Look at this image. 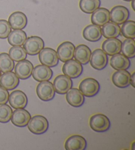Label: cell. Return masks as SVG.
I'll return each mask as SVG.
<instances>
[{"label": "cell", "mask_w": 135, "mask_h": 150, "mask_svg": "<svg viewBox=\"0 0 135 150\" xmlns=\"http://www.w3.org/2000/svg\"><path fill=\"white\" fill-rule=\"evenodd\" d=\"M102 34L106 38H117L121 35V28L119 25L108 22L102 26Z\"/></svg>", "instance_id": "26"}, {"label": "cell", "mask_w": 135, "mask_h": 150, "mask_svg": "<svg viewBox=\"0 0 135 150\" xmlns=\"http://www.w3.org/2000/svg\"><path fill=\"white\" fill-rule=\"evenodd\" d=\"M14 61L11 58L8 54H0V71L4 73L11 71L14 69Z\"/></svg>", "instance_id": "29"}, {"label": "cell", "mask_w": 135, "mask_h": 150, "mask_svg": "<svg viewBox=\"0 0 135 150\" xmlns=\"http://www.w3.org/2000/svg\"><path fill=\"white\" fill-rule=\"evenodd\" d=\"M32 75L36 81L41 82L49 81L53 76V71L50 67L45 65H38L33 69Z\"/></svg>", "instance_id": "19"}, {"label": "cell", "mask_w": 135, "mask_h": 150, "mask_svg": "<svg viewBox=\"0 0 135 150\" xmlns=\"http://www.w3.org/2000/svg\"><path fill=\"white\" fill-rule=\"evenodd\" d=\"M91 21L92 24L100 26L104 25L110 21V13L105 8H98L92 13Z\"/></svg>", "instance_id": "23"}, {"label": "cell", "mask_w": 135, "mask_h": 150, "mask_svg": "<svg viewBox=\"0 0 135 150\" xmlns=\"http://www.w3.org/2000/svg\"><path fill=\"white\" fill-rule=\"evenodd\" d=\"M66 99L69 104L73 107H80L84 105V96L79 89L73 88L66 93Z\"/></svg>", "instance_id": "21"}, {"label": "cell", "mask_w": 135, "mask_h": 150, "mask_svg": "<svg viewBox=\"0 0 135 150\" xmlns=\"http://www.w3.org/2000/svg\"><path fill=\"white\" fill-rule=\"evenodd\" d=\"M134 77L135 73H133L131 76V81H130V84H131L133 87H134Z\"/></svg>", "instance_id": "36"}, {"label": "cell", "mask_w": 135, "mask_h": 150, "mask_svg": "<svg viewBox=\"0 0 135 150\" xmlns=\"http://www.w3.org/2000/svg\"><path fill=\"white\" fill-rule=\"evenodd\" d=\"M31 118L28 111L24 108H18L13 112L11 120L12 123L17 127H25Z\"/></svg>", "instance_id": "12"}, {"label": "cell", "mask_w": 135, "mask_h": 150, "mask_svg": "<svg viewBox=\"0 0 135 150\" xmlns=\"http://www.w3.org/2000/svg\"><path fill=\"white\" fill-rule=\"evenodd\" d=\"M27 125L28 130L36 135L46 133L49 128L47 118L41 115H36L31 118Z\"/></svg>", "instance_id": "1"}, {"label": "cell", "mask_w": 135, "mask_h": 150, "mask_svg": "<svg viewBox=\"0 0 135 150\" xmlns=\"http://www.w3.org/2000/svg\"><path fill=\"white\" fill-rule=\"evenodd\" d=\"M53 87L57 93L66 94L72 87V79L65 75H59L53 81Z\"/></svg>", "instance_id": "11"}, {"label": "cell", "mask_w": 135, "mask_h": 150, "mask_svg": "<svg viewBox=\"0 0 135 150\" xmlns=\"http://www.w3.org/2000/svg\"><path fill=\"white\" fill-rule=\"evenodd\" d=\"M33 69L32 64L25 59L17 63L15 68V73L19 79H27L32 75Z\"/></svg>", "instance_id": "13"}, {"label": "cell", "mask_w": 135, "mask_h": 150, "mask_svg": "<svg viewBox=\"0 0 135 150\" xmlns=\"http://www.w3.org/2000/svg\"><path fill=\"white\" fill-rule=\"evenodd\" d=\"M110 65L115 70H127L130 68L131 62L127 57L119 53L111 57Z\"/></svg>", "instance_id": "24"}, {"label": "cell", "mask_w": 135, "mask_h": 150, "mask_svg": "<svg viewBox=\"0 0 135 150\" xmlns=\"http://www.w3.org/2000/svg\"><path fill=\"white\" fill-rule=\"evenodd\" d=\"M82 36L84 39L90 42H97L102 38V29L100 26L94 24L88 25L83 30Z\"/></svg>", "instance_id": "18"}, {"label": "cell", "mask_w": 135, "mask_h": 150, "mask_svg": "<svg viewBox=\"0 0 135 150\" xmlns=\"http://www.w3.org/2000/svg\"><path fill=\"white\" fill-rule=\"evenodd\" d=\"M100 0H80L79 7L85 13L92 14L100 7Z\"/></svg>", "instance_id": "28"}, {"label": "cell", "mask_w": 135, "mask_h": 150, "mask_svg": "<svg viewBox=\"0 0 135 150\" xmlns=\"http://www.w3.org/2000/svg\"><path fill=\"white\" fill-rule=\"evenodd\" d=\"M19 84V78L12 71L4 73L0 77V86L11 91L17 87Z\"/></svg>", "instance_id": "15"}, {"label": "cell", "mask_w": 135, "mask_h": 150, "mask_svg": "<svg viewBox=\"0 0 135 150\" xmlns=\"http://www.w3.org/2000/svg\"><path fill=\"white\" fill-rule=\"evenodd\" d=\"M9 93L5 88L0 86V105L6 104L9 100Z\"/></svg>", "instance_id": "35"}, {"label": "cell", "mask_w": 135, "mask_h": 150, "mask_svg": "<svg viewBox=\"0 0 135 150\" xmlns=\"http://www.w3.org/2000/svg\"><path fill=\"white\" fill-rule=\"evenodd\" d=\"M8 22L13 30H22L27 25V17L24 13L16 11L10 15Z\"/></svg>", "instance_id": "17"}, {"label": "cell", "mask_w": 135, "mask_h": 150, "mask_svg": "<svg viewBox=\"0 0 135 150\" xmlns=\"http://www.w3.org/2000/svg\"><path fill=\"white\" fill-rule=\"evenodd\" d=\"M11 32V27L6 20H0V38L5 39Z\"/></svg>", "instance_id": "34"}, {"label": "cell", "mask_w": 135, "mask_h": 150, "mask_svg": "<svg viewBox=\"0 0 135 150\" xmlns=\"http://www.w3.org/2000/svg\"><path fill=\"white\" fill-rule=\"evenodd\" d=\"M110 20L117 25H122L129 19L130 13L129 9L124 6H117L111 10Z\"/></svg>", "instance_id": "10"}, {"label": "cell", "mask_w": 135, "mask_h": 150, "mask_svg": "<svg viewBox=\"0 0 135 150\" xmlns=\"http://www.w3.org/2000/svg\"><path fill=\"white\" fill-rule=\"evenodd\" d=\"M8 101L15 109L25 108L28 104V98L24 92L17 90L10 94Z\"/></svg>", "instance_id": "14"}, {"label": "cell", "mask_w": 135, "mask_h": 150, "mask_svg": "<svg viewBox=\"0 0 135 150\" xmlns=\"http://www.w3.org/2000/svg\"><path fill=\"white\" fill-rule=\"evenodd\" d=\"M122 42L117 38H108L102 44V50L108 56H112L121 51Z\"/></svg>", "instance_id": "16"}, {"label": "cell", "mask_w": 135, "mask_h": 150, "mask_svg": "<svg viewBox=\"0 0 135 150\" xmlns=\"http://www.w3.org/2000/svg\"><path fill=\"white\" fill-rule=\"evenodd\" d=\"M62 70L65 76L71 79H76L82 75L83 68L81 64L72 59L65 62Z\"/></svg>", "instance_id": "8"}, {"label": "cell", "mask_w": 135, "mask_h": 150, "mask_svg": "<svg viewBox=\"0 0 135 150\" xmlns=\"http://www.w3.org/2000/svg\"><path fill=\"white\" fill-rule=\"evenodd\" d=\"M131 75L126 70H117L112 75V81L116 87L126 88L130 85Z\"/></svg>", "instance_id": "22"}, {"label": "cell", "mask_w": 135, "mask_h": 150, "mask_svg": "<svg viewBox=\"0 0 135 150\" xmlns=\"http://www.w3.org/2000/svg\"><path fill=\"white\" fill-rule=\"evenodd\" d=\"M121 33L127 38H135V22L134 21H127L122 24Z\"/></svg>", "instance_id": "32"}, {"label": "cell", "mask_w": 135, "mask_h": 150, "mask_svg": "<svg viewBox=\"0 0 135 150\" xmlns=\"http://www.w3.org/2000/svg\"><path fill=\"white\" fill-rule=\"evenodd\" d=\"M9 55L13 60L14 62H17L25 59L27 57V54L24 48L19 46H13L12 48H10Z\"/></svg>", "instance_id": "31"}, {"label": "cell", "mask_w": 135, "mask_h": 150, "mask_svg": "<svg viewBox=\"0 0 135 150\" xmlns=\"http://www.w3.org/2000/svg\"><path fill=\"white\" fill-rule=\"evenodd\" d=\"M39 59L40 62L46 66L53 68L58 65L59 58L56 50L50 48H43L39 53Z\"/></svg>", "instance_id": "6"}, {"label": "cell", "mask_w": 135, "mask_h": 150, "mask_svg": "<svg viewBox=\"0 0 135 150\" xmlns=\"http://www.w3.org/2000/svg\"><path fill=\"white\" fill-rule=\"evenodd\" d=\"M38 97L44 101L52 100L56 95V91L53 84L49 81H41L36 87Z\"/></svg>", "instance_id": "5"}, {"label": "cell", "mask_w": 135, "mask_h": 150, "mask_svg": "<svg viewBox=\"0 0 135 150\" xmlns=\"http://www.w3.org/2000/svg\"><path fill=\"white\" fill-rule=\"evenodd\" d=\"M23 48L28 55L35 56L44 48V42L40 37L33 36L27 38L23 45Z\"/></svg>", "instance_id": "4"}, {"label": "cell", "mask_w": 135, "mask_h": 150, "mask_svg": "<svg viewBox=\"0 0 135 150\" xmlns=\"http://www.w3.org/2000/svg\"><path fill=\"white\" fill-rule=\"evenodd\" d=\"M8 42L13 46H21L27 40L26 33L22 30H14L8 36Z\"/></svg>", "instance_id": "27"}, {"label": "cell", "mask_w": 135, "mask_h": 150, "mask_svg": "<svg viewBox=\"0 0 135 150\" xmlns=\"http://www.w3.org/2000/svg\"><path fill=\"white\" fill-rule=\"evenodd\" d=\"M92 52L88 46L84 45H80L75 48L74 57L77 62L82 65H86L90 62Z\"/></svg>", "instance_id": "25"}, {"label": "cell", "mask_w": 135, "mask_h": 150, "mask_svg": "<svg viewBox=\"0 0 135 150\" xmlns=\"http://www.w3.org/2000/svg\"><path fill=\"white\" fill-rule=\"evenodd\" d=\"M131 6L132 7V9L135 11V7H134V0H132V4H131Z\"/></svg>", "instance_id": "37"}, {"label": "cell", "mask_w": 135, "mask_h": 150, "mask_svg": "<svg viewBox=\"0 0 135 150\" xmlns=\"http://www.w3.org/2000/svg\"><path fill=\"white\" fill-rule=\"evenodd\" d=\"M75 50V46L73 44L67 41L61 43L58 46L56 52L59 59H60L62 62H66L73 58Z\"/></svg>", "instance_id": "9"}, {"label": "cell", "mask_w": 135, "mask_h": 150, "mask_svg": "<svg viewBox=\"0 0 135 150\" xmlns=\"http://www.w3.org/2000/svg\"><path fill=\"white\" fill-rule=\"evenodd\" d=\"M86 147V140L79 135L70 136L65 144V147L67 150H84Z\"/></svg>", "instance_id": "20"}, {"label": "cell", "mask_w": 135, "mask_h": 150, "mask_svg": "<svg viewBox=\"0 0 135 150\" xmlns=\"http://www.w3.org/2000/svg\"><path fill=\"white\" fill-rule=\"evenodd\" d=\"M1 71H0V77H1Z\"/></svg>", "instance_id": "39"}, {"label": "cell", "mask_w": 135, "mask_h": 150, "mask_svg": "<svg viewBox=\"0 0 135 150\" xmlns=\"http://www.w3.org/2000/svg\"><path fill=\"white\" fill-rule=\"evenodd\" d=\"M123 1H131L132 0H123Z\"/></svg>", "instance_id": "38"}, {"label": "cell", "mask_w": 135, "mask_h": 150, "mask_svg": "<svg viewBox=\"0 0 135 150\" xmlns=\"http://www.w3.org/2000/svg\"><path fill=\"white\" fill-rule=\"evenodd\" d=\"M90 62L93 68L102 70L108 64V55L101 49H96L91 54Z\"/></svg>", "instance_id": "7"}, {"label": "cell", "mask_w": 135, "mask_h": 150, "mask_svg": "<svg viewBox=\"0 0 135 150\" xmlns=\"http://www.w3.org/2000/svg\"><path fill=\"white\" fill-rule=\"evenodd\" d=\"M12 114V108L8 105H0V122H8L11 120Z\"/></svg>", "instance_id": "33"}, {"label": "cell", "mask_w": 135, "mask_h": 150, "mask_svg": "<svg viewBox=\"0 0 135 150\" xmlns=\"http://www.w3.org/2000/svg\"><path fill=\"white\" fill-rule=\"evenodd\" d=\"M100 85L96 79L93 78H86L80 82L79 90L87 97H92L96 95L100 91Z\"/></svg>", "instance_id": "3"}, {"label": "cell", "mask_w": 135, "mask_h": 150, "mask_svg": "<svg viewBox=\"0 0 135 150\" xmlns=\"http://www.w3.org/2000/svg\"><path fill=\"white\" fill-rule=\"evenodd\" d=\"M121 52L128 58H133L135 56V42L132 38H127L121 46Z\"/></svg>", "instance_id": "30"}, {"label": "cell", "mask_w": 135, "mask_h": 150, "mask_svg": "<svg viewBox=\"0 0 135 150\" xmlns=\"http://www.w3.org/2000/svg\"><path fill=\"white\" fill-rule=\"evenodd\" d=\"M111 123L108 116L103 114H96L90 118V126L97 132H104L110 128Z\"/></svg>", "instance_id": "2"}]
</instances>
